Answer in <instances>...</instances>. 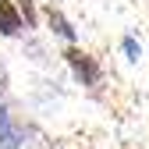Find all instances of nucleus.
I'll use <instances>...</instances> for the list:
<instances>
[{"label":"nucleus","instance_id":"f257e3e1","mask_svg":"<svg viewBox=\"0 0 149 149\" xmlns=\"http://www.w3.org/2000/svg\"><path fill=\"white\" fill-rule=\"evenodd\" d=\"M61 57H64V64L71 68V74H74V82H78V85L96 89V85L103 82V64H100V57H92V53L82 50L78 43H71Z\"/></svg>","mask_w":149,"mask_h":149},{"label":"nucleus","instance_id":"f03ea898","mask_svg":"<svg viewBox=\"0 0 149 149\" xmlns=\"http://www.w3.org/2000/svg\"><path fill=\"white\" fill-rule=\"evenodd\" d=\"M25 29V18L18 11V0H0V36L4 39H18Z\"/></svg>","mask_w":149,"mask_h":149},{"label":"nucleus","instance_id":"7ed1b4c3","mask_svg":"<svg viewBox=\"0 0 149 149\" xmlns=\"http://www.w3.org/2000/svg\"><path fill=\"white\" fill-rule=\"evenodd\" d=\"M43 22H46V29H50L53 36H61V39H64L68 46H71L74 39H78V32H74V25L68 22V18H64V11H61V7H53V4H50V7L43 11Z\"/></svg>","mask_w":149,"mask_h":149},{"label":"nucleus","instance_id":"20e7f679","mask_svg":"<svg viewBox=\"0 0 149 149\" xmlns=\"http://www.w3.org/2000/svg\"><path fill=\"white\" fill-rule=\"evenodd\" d=\"M0 149H22V135H18L11 114L4 110V103H0Z\"/></svg>","mask_w":149,"mask_h":149},{"label":"nucleus","instance_id":"39448f33","mask_svg":"<svg viewBox=\"0 0 149 149\" xmlns=\"http://www.w3.org/2000/svg\"><path fill=\"white\" fill-rule=\"evenodd\" d=\"M18 11L25 18V29H39V11H36V0H18Z\"/></svg>","mask_w":149,"mask_h":149},{"label":"nucleus","instance_id":"423d86ee","mask_svg":"<svg viewBox=\"0 0 149 149\" xmlns=\"http://www.w3.org/2000/svg\"><path fill=\"white\" fill-rule=\"evenodd\" d=\"M121 53H124V57L132 61V64H135V61L142 57V46L135 43V36H124V39H121Z\"/></svg>","mask_w":149,"mask_h":149},{"label":"nucleus","instance_id":"0eeeda50","mask_svg":"<svg viewBox=\"0 0 149 149\" xmlns=\"http://www.w3.org/2000/svg\"><path fill=\"white\" fill-rule=\"evenodd\" d=\"M4 85H7V78H4V68H0V89H4Z\"/></svg>","mask_w":149,"mask_h":149}]
</instances>
